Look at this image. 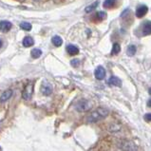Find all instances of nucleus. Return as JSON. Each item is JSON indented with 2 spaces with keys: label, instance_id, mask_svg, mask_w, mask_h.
Instances as JSON below:
<instances>
[{
  "label": "nucleus",
  "instance_id": "obj_1",
  "mask_svg": "<svg viewBox=\"0 0 151 151\" xmlns=\"http://www.w3.org/2000/svg\"><path fill=\"white\" fill-rule=\"evenodd\" d=\"M108 114H109V110L106 107H98L96 110L90 113V115L87 118L88 123H96L99 121L105 119Z\"/></svg>",
  "mask_w": 151,
  "mask_h": 151
},
{
  "label": "nucleus",
  "instance_id": "obj_2",
  "mask_svg": "<svg viewBox=\"0 0 151 151\" xmlns=\"http://www.w3.org/2000/svg\"><path fill=\"white\" fill-rule=\"evenodd\" d=\"M91 107H92V104L90 101L85 99L78 101L77 104L75 105V109L79 111V112H86V111L91 109Z\"/></svg>",
  "mask_w": 151,
  "mask_h": 151
},
{
  "label": "nucleus",
  "instance_id": "obj_3",
  "mask_svg": "<svg viewBox=\"0 0 151 151\" xmlns=\"http://www.w3.org/2000/svg\"><path fill=\"white\" fill-rule=\"evenodd\" d=\"M118 147H120L121 149H124V150H137L138 149V147L136 146L135 143L130 142V141H126V140L119 142Z\"/></svg>",
  "mask_w": 151,
  "mask_h": 151
},
{
  "label": "nucleus",
  "instance_id": "obj_4",
  "mask_svg": "<svg viewBox=\"0 0 151 151\" xmlns=\"http://www.w3.org/2000/svg\"><path fill=\"white\" fill-rule=\"evenodd\" d=\"M33 88H34V85L29 83L27 86L24 87L22 92V97L24 100H31V98L32 96V93H33Z\"/></svg>",
  "mask_w": 151,
  "mask_h": 151
},
{
  "label": "nucleus",
  "instance_id": "obj_5",
  "mask_svg": "<svg viewBox=\"0 0 151 151\" xmlns=\"http://www.w3.org/2000/svg\"><path fill=\"white\" fill-rule=\"evenodd\" d=\"M52 86L50 82H48L47 80H44L42 82V85H41V92L45 96H50V95L52 93Z\"/></svg>",
  "mask_w": 151,
  "mask_h": 151
},
{
  "label": "nucleus",
  "instance_id": "obj_6",
  "mask_svg": "<svg viewBox=\"0 0 151 151\" xmlns=\"http://www.w3.org/2000/svg\"><path fill=\"white\" fill-rule=\"evenodd\" d=\"M95 77H96V79L98 80H103L105 77H106V70H105L104 67H102V66H99V67L96 68V70H95Z\"/></svg>",
  "mask_w": 151,
  "mask_h": 151
},
{
  "label": "nucleus",
  "instance_id": "obj_7",
  "mask_svg": "<svg viewBox=\"0 0 151 151\" xmlns=\"http://www.w3.org/2000/svg\"><path fill=\"white\" fill-rule=\"evenodd\" d=\"M147 11H148V8H147V6H146V5H141L136 10V16H137V17H139V18L143 17V16H144V15L147 14Z\"/></svg>",
  "mask_w": 151,
  "mask_h": 151
},
{
  "label": "nucleus",
  "instance_id": "obj_8",
  "mask_svg": "<svg viewBox=\"0 0 151 151\" xmlns=\"http://www.w3.org/2000/svg\"><path fill=\"white\" fill-rule=\"evenodd\" d=\"M12 24L10 21L7 20H3L0 22V31L3 32H8L10 29H12Z\"/></svg>",
  "mask_w": 151,
  "mask_h": 151
},
{
  "label": "nucleus",
  "instance_id": "obj_9",
  "mask_svg": "<svg viewBox=\"0 0 151 151\" xmlns=\"http://www.w3.org/2000/svg\"><path fill=\"white\" fill-rule=\"evenodd\" d=\"M142 33L143 35L151 34V21H146L142 26Z\"/></svg>",
  "mask_w": 151,
  "mask_h": 151
},
{
  "label": "nucleus",
  "instance_id": "obj_10",
  "mask_svg": "<svg viewBox=\"0 0 151 151\" xmlns=\"http://www.w3.org/2000/svg\"><path fill=\"white\" fill-rule=\"evenodd\" d=\"M108 85L110 86H114V87H122V81H121L119 78L116 76H111L108 80Z\"/></svg>",
  "mask_w": 151,
  "mask_h": 151
},
{
  "label": "nucleus",
  "instance_id": "obj_11",
  "mask_svg": "<svg viewBox=\"0 0 151 151\" xmlns=\"http://www.w3.org/2000/svg\"><path fill=\"white\" fill-rule=\"evenodd\" d=\"M12 90H7L2 93L1 96H0V102H1V103H4V102L8 101L10 98L12 97Z\"/></svg>",
  "mask_w": 151,
  "mask_h": 151
},
{
  "label": "nucleus",
  "instance_id": "obj_12",
  "mask_svg": "<svg viewBox=\"0 0 151 151\" xmlns=\"http://www.w3.org/2000/svg\"><path fill=\"white\" fill-rule=\"evenodd\" d=\"M67 52L70 55H77L79 53V49L74 45H68L67 47Z\"/></svg>",
  "mask_w": 151,
  "mask_h": 151
},
{
  "label": "nucleus",
  "instance_id": "obj_13",
  "mask_svg": "<svg viewBox=\"0 0 151 151\" xmlns=\"http://www.w3.org/2000/svg\"><path fill=\"white\" fill-rule=\"evenodd\" d=\"M22 44L25 48H29L34 44V40H33V38L31 37V36H26V37L23 39Z\"/></svg>",
  "mask_w": 151,
  "mask_h": 151
},
{
  "label": "nucleus",
  "instance_id": "obj_14",
  "mask_svg": "<svg viewBox=\"0 0 151 151\" xmlns=\"http://www.w3.org/2000/svg\"><path fill=\"white\" fill-rule=\"evenodd\" d=\"M51 42L55 47H60V46H62V44H63V40H62V38L58 35L53 36L51 39Z\"/></svg>",
  "mask_w": 151,
  "mask_h": 151
},
{
  "label": "nucleus",
  "instance_id": "obj_15",
  "mask_svg": "<svg viewBox=\"0 0 151 151\" xmlns=\"http://www.w3.org/2000/svg\"><path fill=\"white\" fill-rule=\"evenodd\" d=\"M115 2H116V0H105L104 4H103V7L106 8V9H110V8L114 7Z\"/></svg>",
  "mask_w": 151,
  "mask_h": 151
},
{
  "label": "nucleus",
  "instance_id": "obj_16",
  "mask_svg": "<svg viewBox=\"0 0 151 151\" xmlns=\"http://www.w3.org/2000/svg\"><path fill=\"white\" fill-rule=\"evenodd\" d=\"M98 5H99V1H95L94 3H92V4H90V6H87L85 11H86V12H91L94 11V10L98 7Z\"/></svg>",
  "mask_w": 151,
  "mask_h": 151
},
{
  "label": "nucleus",
  "instance_id": "obj_17",
  "mask_svg": "<svg viewBox=\"0 0 151 151\" xmlns=\"http://www.w3.org/2000/svg\"><path fill=\"white\" fill-rule=\"evenodd\" d=\"M31 54L32 58L37 59V58H39L42 55V51L39 50V49H33V50L31 51Z\"/></svg>",
  "mask_w": 151,
  "mask_h": 151
},
{
  "label": "nucleus",
  "instance_id": "obj_18",
  "mask_svg": "<svg viewBox=\"0 0 151 151\" xmlns=\"http://www.w3.org/2000/svg\"><path fill=\"white\" fill-rule=\"evenodd\" d=\"M136 46L135 45H130L128 48H127V54L129 55V56H133L134 54L136 53Z\"/></svg>",
  "mask_w": 151,
  "mask_h": 151
},
{
  "label": "nucleus",
  "instance_id": "obj_19",
  "mask_svg": "<svg viewBox=\"0 0 151 151\" xmlns=\"http://www.w3.org/2000/svg\"><path fill=\"white\" fill-rule=\"evenodd\" d=\"M121 51V47L120 45L118 43H114L113 44V47H112V51H111V53L116 55V54H119V52Z\"/></svg>",
  "mask_w": 151,
  "mask_h": 151
},
{
  "label": "nucleus",
  "instance_id": "obj_20",
  "mask_svg": "<svg viewBox=\"0 0 151 151\" xmlns=\"http://www.w3.org/2000/svg\"><path fill=\"white\" fill-rule=\"evenodd\" d=\"M20 28L24 31H31V24H29V22H22L20 24Z\"/></svg>",
  "mask_w": 151,
  "mask_h": 151
},
{
  "label": "nucleus",
  "instance_id": "obj_21",
  "mask_svg": "<svg viewBox=\"0 0 151 151\" xmlns=\"http://www.w3.org/2000/svg\"><path fill=\"white\" fill-rule=\"evenodd\" d=\"M96 16L99 20H104V19L107 18V14L105 12H97Z\"/></svg>",
  "mask_w": 151,
  "mask_h": 151
},
{
  "label": "nucleus",
  "instance_id": "obj_22",
  "mask_svg": "<svg viewBox=\"0 0 151 151\" xmlns=\"http://www.w3.org/2000/svg\"><path fill=\"white\" fill-rule=\"evenodd\" d=\"M119 129H120V126L119 124H114L109 127L110 132H116V131H119Z\"/></svg>",
  "mask_w": 151,
  "mask_h": 151
},
{
  "label": "nucleus",
  "instance_id": "obj_23",
  "mask_svg": "<svg viewBox=\"0 0 151 151\" xmlns=\"http://www.w3.org/2000/svg\"><path fill=\"white\" fill-rule=\"evenodd\" d=\"M70 64H71L72 67L76 68V67H78V66H79V64H80V61L78 60V59H74V60H72V61L70 62Z\"/></svg>",
  "mask_w": 151,
  "mask_h": 151
},
{
  "label": "nucleus",
  "instance_id": "obj_24",
  "mask_svg": "<svg viewBox=\"0 0 151 151\" xmlns=\"http://www.w3.org/2000/svg\"><path fill=\"white\" fill-rule=\"evenodd\" d=\"M144 120H146V122H151V113H146V115H144Z\"/></svg>",
  "mask_w": 151,
  "mask_h": 151
},
{
  "label": "nucleus",
  "instance_id": "obj_25",
  "mask_svg": "<svg viewBox=\"0 0 151 151\" xmlns=\"http://www.w3.org/2000/svg\"><path fill=\"white\" fill-rule=\"evenodd\" d=\"M147 106H148L149 107H151V99L148 102H147Z\"/></svg>",
  "mask_w": 151,
  "mask_h": 151
},
{
  "label": "nucleus",
  "instance_id": "obj_26",
  "mask_svg": "<svg viewBox=\"0 0 151 151\" xmlns=\"http://www.w3.org/2000/svg\"><path fill=\"white\" fill-rule=\"evenodd\" d=\"M148 92H149V94L151 95V87L149 88V90H148Z\"/></svg>",
  "mask_w": 151,
  "mask_h": 151
},
{
  "label": "nucleus",
  "instance_id": "obj_27",
  "mask_svg": "<svg viewBox=\"0 0 151 151\" xmlns=\"http://www.w3.org/2000/svg\"><path fill=\"white\" fill-rule=\"evenodd\" d=\"M1 46H2V41L0 40V48H1Z\"/></svg>",
  "mask_w": 151,
  "mask_h": 151
}]
</instances>
